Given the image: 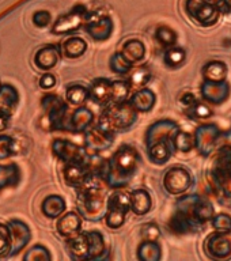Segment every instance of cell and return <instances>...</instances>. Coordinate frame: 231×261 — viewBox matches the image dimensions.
<instances>
[{
    "mask_svg": "<svg viewBox=\"0 0 231 261\" xmlns=\"http://www.w3.org/2000/svg\"><path fill=\"white\" fill-rule=\"evenodd\" d=\"M140 167V154L131 144H124L99 170L101 179L112 189H121L132 182Z\"/></svg>",
    "mask_w": 231,
    "mask_h": 261,
    "instance_id": "1",
    "label": "cell"
},
{
    "mask_svg": "<svg viewBox=\"0 0 231 261\" xmlns=\"http://www.w3.org/2000/svg\"><path fill=\"white\" fill-rule=\"evenodd\" d=\"M105 185L104 179L98 182L91 178L83 187L78 188L76 208L83 219L89 222H99L105 218L109 200Z\"/></svg>",
    "mask_w": 231,
    "mask_h": 261,
    "instance_id": "2",
    "label": "cell"
},
{
    "mask_svg": "<svg viewBox=\"0 0 231 261\" xmlns=\"http://www.w3.org/2000/svg\"><path fill=\"white\" fill-rule=\"evenodd\" d=\"M210 181L218 200L231 207V146L222 147L212 161Z\"/></svg>",
    "mask_w": 231,
    "mask_h": 261,
    "instance_id": "3",
    "label": "cell"
},
{
    "mask_svg": "<svg viewBox=\"0 0 231 261\" xmlns=\"http://www.w3.org/2000/svg\"><path fill=\"white\" fill-rule=\"evenodd\" d=\"M136 120H138V110L126 101L108 106L101 114L98 125L117 134V132L130 130L135 125Z\"/></svg>",
    "mask_w": 231,
    "mask_h": 261,
    "instance_id": "4",
    "label": "cell"
},
{
    "mask_svg": "<svg viewBox=\"0 0 231 261\" xmlns=\"http://www.w3.org/2000/svg\"><path fill=\"white\" fill-rule=\"evenodd\" d=\"M175 211L187 216L188 219L199 228L203 227L208 222H211L215 215V210L212 207L211 201L195 193L178 197L175 203Z\"/></svg>",
    "mask_w": 231,
    "mask_h": 261,
    "instance_id": "5",
    "label": "cell"
},
{
    "mask_svg": "<svg viewBox=\"0 0 231 261\" xmlns=\"http://www.w3.org/2000/svg\"><path fill=\"white\" fill-rule=\"evenodd\" d=\"M50 130H68V105L56 94H45L41 99Z\"/></svg>",
    "mask_w": 231,
    "mask_h": 261,
    "instance_id": "6",
    "label": "cell"
},
{
    "mask_svg": "<svg viewBox=\"0 0 231 261\" xmlns=\"http://www.w3.org/2000/svg\"><path fill=\"white\" fill-rule=\"evenodd\" d=\"M193 136H195V148L203 156H210L212 152L220 148L222 132L219 126L214 122H206L197 126Z\"/></svg>",
    "mask_w": 231,
    "mask_h": 261,
    "instance_id": "7",
    "label": "cell"
},
{
    "mask_svg": "<svg viewBox=\"0 0 231 261\" xmlns=\"http://www.w3.org/2000/svg\"><path fill=\"white\" fill-rule=\"evenodd\" d=\"M130 211V195L120 191L112 193L108 200V211L105 215L106 226L113 230L120 228L125 223L126 215Z\"/></svg>",
    "mask_w": 231,
    "mask_h": 261,
    "instance_id": "8",
    "label": "cell"
},
{
    "mask_svg": "<svg viewBox=\"0 0 231 261\" xmlns=\"http://www.w3.org/2000/svg\"><path fill=\"white\" fill-rule=\"evenodd\" d=\"M185 8L188 15L203 28H211L219 20V8L215 3L207 0H187Z\"/></svg>",
    "mask_w": 231,
    "mask_h": 261,
    "instance_id": "9",
    "label": "cell"
},
{
    "mask_svg": "<svg viewBox=\"0 0 231 261\" xmlns=\"http://www.w3.org/2000/svg\"><path fill=\"white\" fill-rule=\"evenodd\" d=\"M87 20V10L83 6H76L64 15H60L53 23L50 32L56 36L73 34Z\"/></svg>",
    "mask_w": 231,
    "mask_h": 261,
    "instance_id": "10",
    "label": "cell"
},
{
    "mask_svg": "<svg viewBox=\"0 0 231 261\" xmlns=\"http://www.w3.org/2000/svg\"><path fill=\"white\" fill-rule=\"evenodd\" d=\"M163 188L169 195H183L192 187L193 178L191 171L181 166L170 167L163 175Z\"/></svg>",
    "mask_w": 231,
    "mask_h": 261,
    "instance_id": "11",
    "label": "cell"
},
{
    "mask_svg": "<svg viewBox=\"0 0 231 261\" xmlns=\"http://www.w3.org/2000/svg\"><path fill=\"white\" fill-rule=\"evenodd\" d=\"M52 151L55 156L63 163L90 161V152L86 150V147L65 139H55L52 143Z\"/></svg>",
    "mask_w": 231,
    "mask_h": 261,
    "instance_id": "12",
    "label": "cell"
},
{
    "mask_svg": "<svg viewBox=\"0 0 231 261\" xmlns=\"http://www.w3.org/2000/svg\"><path fill=\"white\" fill-rule=\"evenodd\" d=\"M204 250L212 260L231 258V232L214 231L204 241Z\"/></svg>",
    "mask_w": 231,
    "mask_h": 261,
    "instance_id": "13",
    "label": "cell"
},
{
    "mask_svg": "<svg viewBox=\"0 0 231 261\" xmlns=\"http://www.w3.org/2000/svg\"><path fill=\"white\" fill-rule=\"evenodd\" d=\"M116 134L97 125L85 132V147L90 154H99L113 146Z\"/></svg>",
    "mask_w": 231,
    "mask_h": 261,
    "instance_id": "14",
    "label": "cell"
},
{
    "mask_svg": "<svg viewBox=\"0 0 231 261\" xmlns=\"http://www.w3.org/2000/svg\"><path fill=\"white\" fill-rule=\"evenodd\" d=\"M93 178V170L90 167V161L85 162H68L63 167V179L71 188L83 187Z\"/></svg>",
    "mask_w": 231,
    "mask_h": 261,
    "instance_id": "15",
    "label": "cell"
},
{
    "mask_svg": "<svg viewBox=\"0 0 231 261\" xmlns=\"http://www.w3.org/2000/svg\"><path fill=\"white\" fill-rule=\"evenodd\" d=\"M178 129V124L169 118H162V120L155 121L147 128L146 136H144L146 147L157 142H173V136Z\"/></svg>",
    "mask_w": 231,
    "mask_h": 261,
    "instance_id": "16",
    "label": "cell"
},
{
    "mask_svg": "<svg viewBox=\"0 0 231 261\" xmlns=\"http://www.w3.org/2000/svg\"><path fill=\"white\" fill-rule=\"evenodd\" d=\"M200 94L204 101L211 105H222L228 99L231 94V86L227 81L208 82L203 81L200 86Z\"/></svg>",
    "mask_w": 231,
    "mask_h": 261,
    "instance_id": "17",
    "label": "cell"
},
{
    "mask_svg": "<svg viewBox=\"0 0 231 261\" xmlns=\"http://www.w3.org/2000/svg\"><path fill=\"white\" fill-rule=\"evenodd\" d=\"M7 226L12 241L11 253H10V257H11L20 253L28 246L30 240H32V230L23 220L20 219L8 220Z\"/></svg>",
    "mask_w": 231,
    "mask_h": 261,
    "instance_id": "18",
    "label": "cell"
},
{
    "mask_svg": "<svg viewBox=\"0 0 231 261\" xmlns=\"http://www.w3.org/2000/svg\"><path fill=\"white\" fill-rule=\"evenodd\" d=\"M67 252L68 256L75 261L91 260V241L89 232L82 231L78 236L67 240Z\"/></svg>",
    "mask_w": 231,
    "mask_h": 261,
    "instance_id": "19",
    "label": "cell"
},
{
    "mask_svg": "<svg viewBox=\"0 0 231 261\" xmlns=\"http://www.w3.org/2000/svg\"><path fill=\"white\" fill-rule=\"evenodd\" d=\"M61 46L56 44L45 45L34 55V65L41 71H50L59 64L61 57Z\"/></svg>",
    "mask_w": 231,
    "mask_h": 261,
    "instance_id": "20",
    "label": "cell"
},
{
    "mask_svg": "<svg viewBox=\"0 0 231 261\" xmlns=\"http://www.w3.org/2000/svg\"><path fill=\"white\" fill-rule=\"evenodd\" d=\"M113 20L109 16H99L95 19L87 20L86 22V33L89 34L94 41L102 42V41L109 40L113 34Z\"/></svg>",
    "mask_w": 231,
    "mask_h": 261,
    "instance_id": "21",
    "label": "cell"
},
{
    "mask_svg": "<svg viewBox=\"0 0 231 261\" xmlns=\"http://www.w3.org/2000/svg\"><path fill=\"white\" fill-rule=\"evenodd\" d=\"M56 230L59 232V236L69 240L72 237L78 236L79 232H82V216L79 212L69 211L57 219Z\"/></svg>",
    "mask_w": 231,
    "mask_h": 261,
    "instance_id": "22",
    "label": "cell"
},
{
    "mask_svg": "<svg viewBox=\"0 0 231 261\" xmlns=\"http://www.w3.org/2000/svg\"><path fill=\"white\" fill-rule=\"evenodd\" d=\"M90 99L98 106L112 103V81L108 77H97L89 86Z\"/></svg>",
    "mask_w": 231,
    "mask_h": 261,
    "instance_id": "23",
    "label": "cell"
},
{
    "mask_svg": "<svg viewBox=\"0 0 231 261\" xmlns=\"http://www.w3.org/2000/svg\"><path fill=\"white\" fill-rule=\"evenodd\" d=\"M19 105V93L10 83L0 86V116L12 117Z\"/></svg>",
    "mask_w": 231,
    "mask_h": 261,
    "instance_id": "24",
    "label": "cell"
},
{
    "mask_svg": "<svg viewBox=\"0 0 231 261\" xmlns=\"http://www.w3.org/2000/svg\"><path fill=\"white\" fill-rule=\"evenodd\" d=\"M94 121L93 110L89 109L87 106H78L73 110L72 114L69 116L68 130L75 134H83L89 129V126Z\"/></svg>",
    "mask_w": 231,
    "mask_h": 261,
    "instance_id": "25",
    "label": "cell"
},
{
    "mask_svg": "<svg viewBox=\"0 0 231 261\" xmlns=\"http://www.w3.org/2000/svg\"><path fill=\"white\" fill-rule=\"evenodd\" d=\"M174 150L173 142H157L147 147V156L154 165H165L170 161Z\"/></svg>",
    "mask_w": 231,
    "mask_h": 261,
    "instance_id": "26",
    "label": "cell"
},
{
    "mask_svg": "<svg viewBox=\"0 0 231 261\" xmlns=\"http://www.w3.org/2000/svg\"><path fill=\"white\" fill-rule=\"evenodd\" d=\"M128 102L140 113H147L154 109L155 103H157V95L152 90L143 87V89L135 91L130 97Z\"/></svg>",
    "mask_w": 231,
    "mask_h": 261,
    "instance_id": "27",
    "label": "cell"
},
{
    "mask_svg": "<svg viewBox=\"0 0 231 261\" xmlns=\"http://www.w3.org/2000/svg\"><path fill=\"white\" fill-rule=\"evenodd\" d=\"M130 205L135 215H147L152 208V197L146 189H135L130 193Z\"/></svg>",
    "mask_w": 231,
    "mask_h": 261,
    "instance_id": "28",
    "label": "cell"
},
{
    "mask_svg": "<svg viewBox=\"0 0 231 261\" xmlns=\"http://www.w3.org/2000/svg\"><path fill=\"white\" fill-rule=\"evenodd\" d=\"M65 208H67V203L59 195L46 196L41 203V212L49 219H59L65 212Z\"/></svg>",
    "mask_w": 231,
    "mask_h": 261,
    "instance_id": "29",
    "label": "cell"
},
{
    "mask_svg": "<svg viewBox=\"0 0 231 261\" xmlns=\"http://www.w3.org/2000/svg\"><path fill=\"white\" fill-rule=\"evenodd\" d=\"M228 68L226 63L220 60H212L201 68V75L204 81L208 82H222L226 81Z\"/></svg>",
    "mask_w": 231,
    "mask_h": 261,
    "instance_id": "30",
    "label": "cell"
},
{
    "mask_svg": "<svg viewBox=\"0 0 231 261\" xmlns=\"http://www.w3.org/2000/svg\"><path fill=\"white\" fill-rule=\"evenodd\" d=\"M20 181V169L16 163L0 165V192L15 187Z\"/></svg>",
    "mask_w": 231,
    "mask_h": 261,
    "instance_id": "31",
    "label": "cell"
},
{
    "mask_svg": "<svg viewBox=\"0 0 231 261\" xmlns=\"http://www.w3.org/2000/svg\"><path fill=\"white\" fill-rule=\"evenodd\" d=\"M136 256L140 261H159L162 258V248L158 241L143 240L139 244Z\"/></svg>",
    "mask_w": 231,
    "mask_h": 261,
    "instance_id": "32",
    "label": "cell"
},
{
    "mask_svg": "<svg viewBox=\"0 0 231 261\" xmlns=\"http://www.w3.org/2000/svg\"><path fill=\"white\" fill-rule=\"evenodd\" d=\"M87 50V42L82 37H69L61 44V52L67 59L82 57Z\"/></svg>",
    "mask_w": 231,
    "mask_h": 261,
    "instance_id": "33",
    "label": "cell"
},
{
    "mask_svg": "<svg viewBox=\"0 0 231 261\" xmlns=\"http://www.w3.org/2000/svg\"><path fill=\"white\" fill-rule=\"evenodd\" d=\"M121 55L130 63L136 64L146 56V46L140 40H128L125 44L122 45Z\"/></svg>",
    "mask_w": 231,
    "mask_h": 261,
    "instance_id": "34",
    "label": "cell"
},
{
    "mask_svg": "<svg viewBox=\"0 0 231 261\" xmlns=\"http://www.w3.org/2000/svg\"><path fill=\"white\" fill-rule=\"evenodd\" d=\"M90 99V91L89 87L83 85L75 83L67 87L65 90V101L68 102L69 105L72 106H83L86 101Z\"/></svg>",
    "mask_w": 231,
    "mask_h": 261,
    "instance_id": "35",
    "label": "cell"
},
{
    "mask_svg": "<svg viewBox=\"0 0 231 261\" xmlns=\"http://www.w3.org/2000/svg\"><path fill=\"white\" fill-rule=\"evenodd\" d=\"M169 228L174 234H192V232L199 231V227H196L195 224L192 223L191 220L188 219L187 216L183 215L181 212L175 211V214L171 216V219L169 220Z\"/></svg>",
    "mask_w": 231,
    "mask_h": 261,
    "instance_id": "36",
    "label": "cell"
},
{
    "mask_svg": "<svg viewBox=\"0 0 231 261\" xmlns=\"http://www.w3.org/2000/svg\"><path fill=\"white\" fill-rule=\"evenodd\" d=\"M185 114H187V117H189L193 121H204V120L211 118L214 116V112L207 103L197 101L185 109Z\"/></svg>",
    "mask_w": 231,
    "mask_h": 261,
    "instance_id": "37",
    "label": "cell"
},
{
    "mask_svg": "<svg viewBox=\"0 0 231 261\" xmlns=\"http://www.w3.org/2000/svg\"><path fill=\"white\" fill-rule=\"evenodd\" d=\"M187 60V52L185 49L179 48V46H171L165 52L163 56V63L169 67V68H178L185 63Z\"/></svg>",
    "mask_w": 231,
    "mask_h": 261,
    "instance_id": "38",
    "label": "cell"
},
{
    "mask_svg": "<svg viewBox=\"0 0 231 261\" xmlns=\"http://www.w3.org/2000/svg\"><path fill=\"white\" fill-rule=\"evenodd\" d=\"M151 77H152V73H151L150 69L146 68V67H139V68H135L134 71H131L128 82H130L131 87L139 90L146 87L151 82Z\"/></svg>",
    "mask_w": 231,
    "mask_h": 261,
    "instance_id": "39",
    "label": "cell"
},
{
    "mask_svg": "<svg viewBox=\"0 0 231 261\" xmlns=\"http://www.w3.org/2000/svg\"><path fill=\"white\" fill-rule=\"evenodd\" d=\"M173 144L175 150L179 152H191L195 148V136L189 132L178 129L173 136Z\"/></svg>",
    "mask_w": 231,
    "mask_h": 261,
    "instance_id": "40",
    "label": "cell"
},
{
    "mask_svg": "<svg viewBox=\"0 0 231 261\" xmlns=\"http://www.w3.org/2000/svg\"><path fill=\"white\" fill-rule=\"evenodd\" d=\"M89 232L90 241H91V260H99L104 258L106 253V242L102 232L97 230H91Z\"/></svg>",
    "mask_w": 231,
    "mask_h": 261,
    "instance_id": "41",
    "label": "cell"
},
{
    "mask_svg": "<svg viewBox=\"0 0 231 261\" xmlns=\"http://www.w3.org/2000/svg\"><path fill=\"white\" fill-rule=\"evenodd\" d=\"M131 85L128 81H112V103H122L130 99Z\"/></svg>",
    "mask_w": 231,
    "mask_h": 261,
    "instance_id": "42",
    "label": "cell"
},
{
    "mask_svg": "<svg viewBox=\"0 0 231 261\" xmlns=\"http://www.w3.org/2000/svg\"><path fill=\"white\" fill-rule=\"evenodd\" d=\"M155 40L163 48H171L177 44V33L169 26H159L155 30Z\"/></svg>",
    "mask_w": 231,
    "mask_h": 261,
    "instance_id": "43",
    "label": "cell"
},
{
    "mask_svg": "<svg viewBox=\"0 0 231 261\" xmlns=\"http://www.w3.org/2000/svg\"><path fill=\"white\" fill-rule=\"evenodd\" d=\"M134 64L126 60L125 57L122 56L121 52L114 53L112 55L109 60V68L112 69V72L117 73V75H126L132 71Z\"/></svg>",
    "mask_w": 231,
    "mask_h": 261,
    "instance_id": "44",
    "label": "cell"
},
{
    "mask_svg": "<svg viewBox=\"0 0 231 261\" xmlns=\"http://www.w3.org/2000/svg\"><path fill=\"white\" fill-rule=\"evenodd\" d=\"M24 261H50L52 260V254L49 252L46 246L41 244H37L34 246L26 250L23 256Z\"/></svg>",
    "mask_w": 231,
    "mask_h": 261,
    "instance_id": "45",
    "label": "cell"
},
{
    "mask_svg": "<svg viewBox=\"0 0 231 261\" xmlns=\"http://www.w3.org/2000/svg\"><path fill=\"white\" fill-rule=\"evenodd\" d=\"M12 248L11 234L8 230V226L4 223H0V258L10 257Z\"/></svg>",
    "mask_w": 231,
    "mask_h": 261,
    "instance_id": "46",
    "label": "cell"
},
{
    "mask_svg": "<svg viewBox=\"0 0 231 261\" xmlns=\"http://www.w3.org/2000/svg\"><path fill=\"white\" fill-rule=\"evenodd\" d=\"M15 154V140L8 135H0V161H6Z\"/></svg>",
    "mask_w": 231,
    "mask_h": 261,
    "instance_id": "47",
    "label": "cell"
},
{
    "mask_svg": "<svg viewBox=\"0 0 231 261\" xmlns=\"http://www.w3.org/2000/svg\"><path fill=\"white\" fill-rule=\"evenodd\" d=\"M211 224L216 231L231 232V215H228L226 212L215 214L211 220Z\"/></svg>",
    "mask_w": 231,
    "mask_h": 261,
    "instance_id": "48",
    "label": "cell"
},
{
    "mask_svg": "<svg viewBox=\"0 0 231 261\" xmlns=\"http://www.w3.org/2000/svg\"><path fill=\"white\" fill-rule=\"evenodd\" d=\"M161 228L154 222H148V223L142 224L140 227V236L143 240L146 241H158L161 238Z\"/></svg>",
    "mask_w": 231,
    "mask_h": 261,
    "instance_id": "49",
    "label": "cell"
},
{
    "mask_svg": "<svg viewBox=\"0 0 231 261\" xmlns=\"http://www.w3.org/2000/svg\"><path fill=\"white\" fill-rule=\"evenodd\" d=\"M32 22L34 23L36 28L44 29L50 24V22H52V15H50V12L46 11V10H38V11H36L33 14Z\"/></svg>",
    "mask_w": 231,
    "mask_h": 261,
    "instance_id": "50",
    "label": "cell"
},
{
    "mask_svg": "<svg viewBox=\"0 0 231 261\" xmlns=\"http://www.w3.org/2000/svg\"><path fill=\"white\" fill-rule=\"evenodd\" d=\"M56 83H57L56 76H55L53 73L48 72V71H46V72H45L44 75L40 77V81H38V85H40V87L44 90L53 89V87L56 86Z\"/></svg>",
    "mask_w": 231,
    "mask_h": 261,
    "instance_id": "51",
    "label": "cell"
},
{
    "mask_svg": "<svg viewBox=\"0 0 231 261\" xmlns=\"http://www.w3.org/2000/svg\"><path fill=\"white\" fill-rule=\"evenodd\" d=\"M196 102H197V98H196L195 94L191 93V91H185V93L181 94V97H179V103L183 105L184 109H187V108L192 106L193 103H196Z\"/></svg>",
    "mask_w": 231,
    "mask_h": 261,
    "instance_id": "52",
    "label": "cell"
},
{
    "mask_svg": "<svg viewBox=\"0 0 231 261\" xmlns=\"http://www.w3.org/2000/svg\"><path fill=\"white\" fill-rule=\"evenodd\" d=\"M10 125V117H6V116H0V132L6 130Z\"/></svg>",
    "mask_w": 231,
    "mask_h": 261,
    "instance_id": "53",
    "label": "cell"
},
{
    "mask_svg": "<svg viewBox=\"0 0 231 261\" xmlns=\"http://www.w3.org/2000/svg\"><path fill=\"white\" fill-rule=\"evenodd\" d=\"M222 3H223L224 8H226L227 11H231V0H222Z\"/></svg>",
    "mask_w": 231,
    "mask_h": 261,
    "instance_id": "54",
    "label": "cell"
},
{
    "mask_svg": "<svg viewBox=\"0 0 231 261\" xmlns=\"http://www.w3.org/2000/svg\"><path fill=\"white\" fill-rule=\"evenodd\" d=\"M207 2H211V3H219V2H222V0H207Z\"/></svg>",
    "mask_w": 231,
    "mask_h": 261,
    "instance_id": "55",
    "label": "cell"
},
{
    "mask_svg": "<svg viewBox=\"0 0 231 261\" xmlns=\"http://www.w3.org/2000/svg\"><path fill=\"white\" fill-rule=\"evenodd\" d=\"M0 86H2V82H0Z\"/></svg>",
    "mask_w": 231,
    "mask_h": 261,
    "instance_id": "56",
    "label": "cell"
}]
</instances>
